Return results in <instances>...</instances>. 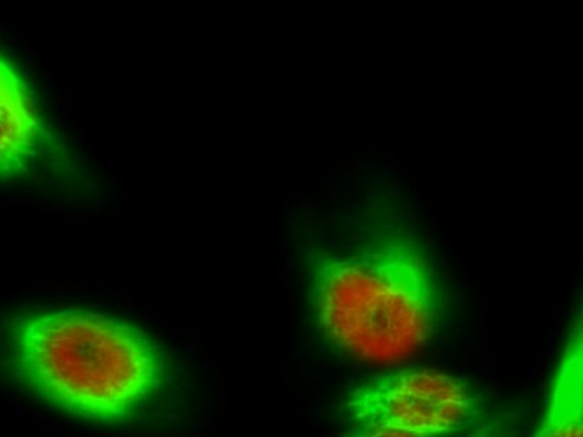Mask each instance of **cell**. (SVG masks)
I'll list each match as a JSON object with an SVG mask.
<instances>
[{"label":"cell","mask_w":583,"mask_h":437,"mask_svg":"<svg viewBox=\"0 0 583 437\" xmlns=\"http://www.w3.org/2000/svg\"><path fill=\"white\" fill-rule=\"evenodd\" d=\"M583 339L580 320L571 331L552 382L537 437H579L583 427Z\"/></svg>","instance_id":"5"},{"label":"cell","mask_w":583,"mask_h":437,"mask_svg":"<svg viewBox=\"0 0 583 437\" xmlns=\"http://www.w3.org/2000/svg\"><path fill=\"white\" fill-rule=\"evenodd\" d=\"M312 313L325 339L360 361L391 366L416 355L442 324L446 294L428 257L403 233L346 252H312Z\"/></svg>","instance_id":"1"},{"label":"cell","mask_w":583,"mask_h":437,"mask_svg":"<svg viewBox=\"0 0 583 437\" xmlns=\"http://www.w3.org/2000/svg\"><path fill=\"white\" fill-rule=\"evenodd\" d=\"M340 408L351 436L439 437L475 428L486 403L461 376L409 369L363 381Z\"/></svg>","instance_id":"3"},{"label":"cell","mask_w":583,"mask_h":437,"mask_svg":"<svg viewBox=\"0 0 583 437\" xmlns=\"http://www.w3.org/2000/svg\"><path fill=\"white\" fill-rule=\"evenodd\" d=\"M50 145L26 81L0 55V179L26 173Z\"/></svg>","instance_id":"4"},{"label":"cell","mask_w":583,"mask_h":437,"mask_svg":"<svg viewBox=\"0 0 583 437\" xmlns=\"http://www.w3.org/2000/svg\"><path fill=\"white\" fill-rule=\"evenodd\" d=\"M14 352L21 376L39 397L96 422L129 419L166 375L164 358L145 333L80 309L20 318Z\"/></svg>","instance_id":"2"}]
</instances>
